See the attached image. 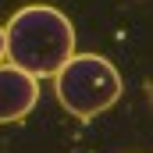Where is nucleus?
Listing matches in <instances>:
<instances>
[{"label": "nucleus", "mask_w": 153, "mask_h": 153, "mask_svg": "<svg viewBox=\"0 0 153 153\" xmlns=\"http://www.w3.org/2000/svg\"><path fill=\"white\" fill-rule=\"evenodd\" d=\"M0 61H4V29H0Z\"/></svg>", "instance_id": "obj_4"}, {"label": "nucleus", "mask_w": 153, "mask_h": 153, "mask_svg": "<svg viewBox=\"0 0 153 153\" xmlns=\"http://www.w3.org/2000/svg\"><path fill=\"white\" fill-rule=\"evenodd\" d=\"M75 53V25L50 4H29L4 25V57L32 78L57 75Z\"/></svg>", "instance_id": "obj_1"}, {"label": "nucleus", "mask_w": 153, "mask_h": 153, "mask_svg": "<svg viewBox=\"0 0 153 153\" xmlns=\"http://www.w3.org/2000/svg\"><path fill=\"white\" fill-rule=\"evenodd\" d=\"M53 78H57L53 89H57L61 107L68 114H75L78 121L100 117L121 96V75L100 53H71Z\"/></svg>", "instance_id": "obj_2"}, {"label": "nucleus", "mask_w": 153, "mask_h": 153, "mask_svg": "<svg viewBox=\"0 0 153 153\" xmlns=\"http://www.w3.org/2000/svg\"><path fill=\"white\" fill-rule=\"evenodd\" d=\"M39 78L25 75L14 64H0V125H14L36 107Z\"/></svg>", "instance_id": "obj_3"}]
</instances>
